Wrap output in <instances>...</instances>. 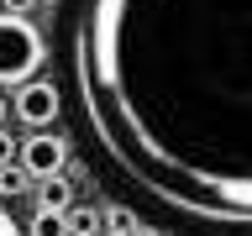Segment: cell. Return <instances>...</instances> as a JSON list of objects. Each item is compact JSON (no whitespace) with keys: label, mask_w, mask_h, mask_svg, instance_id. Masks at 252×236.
I'll list each match as a JSON object with an SVG mask.
<instances>
[{"label":"cell","mask_w":252,"mask_h":236,"mask_svg":"<svg viewBox=\"0 0 252 236\" xmlns=\"http://www.w3.org/2000/svg\"><path fill=\"white\" fill-rule=\"evenodd\" d=\"M74 89L94 147L200 231L252 226V0H84Z\"/></svg>","instance_id":"6da1fadb"},{"label":"cell","mask_w":252,"mask_h":236,"mask_svg":"<svg viewBox=\"0 0 252 236\" xmlns=\"http://www.w3.org/2000/svg\"><path fill=\"white\" fill-rule=\"evenodd\" d=\"M47 58V42L42 31L32 27L27 16H5L0 11V84H32V74L42 68Z\"/></svg>","instance_id":"7a4b0ae2"},{"label":"cell","mask_w":252,"mask_h":236,"mask_svg":"<svg viewBox=\"0 0 252 236\" xmlns=\"http://www.w3.org/2000/svg\"><path fill=\"white\" fill-rule=\"evenodd\" d=\"M63 157H68L63 137L37 131L32 142H21V147H16V168L27 173V178H58V173H63Z\"/></svg>","instance_id":"3957f363"},{"label":"cell","mask_w":252,"mask_h":236,"mask_svg":"<svg viewBox=\"0 0 252 236\" xmlns=\"http://www.w3.org/2000/svg\"><path fill=\"white\" fill-rule=\"evenodd\" d=\"M11 110H16V121H27V126L42 131V126H53V116L63 110V94L53 89L47 79H32V84L16 89V105H11Z\"/></svg>","instance_id":"277c9868"},{"label":"cell","mask_w":252,"mask_h":236,"mask_svg":"<svg viewBox=\"0 0 252 236\" xmlns=\"http://www.w3.org/2000/svg\"><path fill=\"white\" fill-rule=\"evenodd\" d=\"M68 200H74V189H68V178H37V210H68Z\"/></svg>","instance_id":"5b68a950"},{"label":"cell","mask_w":252,"mask_h":236,"mask_svg":"<svg viewBox=\"0 0 252 236\" xmlns=\"http://www.w3.org/2000/svg\"><path fill=\"white\" fill-rule=\"evenodd\" d=\"M63 236H100V210L68 205V210H63Z\"/></svg>","instance_id":"8992f818"},{"label":"cell","mask_w":252,"mask_h":236,"mask_svg":"<svg viewBox=\"0 0 252 236\" xmlns=\"http://www.w3.org/2000/svg\"><path fill=\"white\" fill-rule=\"evenodd\" d=\"M100 231H110V236H131V231H142V220H137V210H131V205H110L105 215H100Z\"/></svg>","instance_id":"52a82bcc"},{"label":"cell","mask_w":252,"mask_h":236,"mask_svg":"<svg viewBox=\"0 0 252 236\" xmlns=\"http://www.w3.org/2000/svg\"><path fill=\"white\" fill-rule=\"evenodd\" d=\"M27 189H32V178L16 168V163H11V168H0V205L16 200V194H27Z\"/></svg>","instance_id":"ba28073f"},{"label":"cell","mask_w":252,"mask_h":236,"mask_svg":"<svg viewBox=\"0 0 252 236\" xmlns=\"http://www.w3.org/2000/svg\"><path fill=\"white\" fill-rule=\"evenodd\" d=\"M32 236H63V210H37L32 215Z\"/></svg>","instance_id":"9c48e42d"},{"label":"cell","mask_w":252,"mask_h":236,"mask_svg":"<svg viewBox=\"0 0 252 236\" xmlns=\"http://www.w3.org/2000/svg\"><path fill=\"white\" fill-rule=\"evenodd\" d=\"M11 163H16V137L0 131V168H11Z\"/></svg>","instance_id":"30bf717a"},{"label":"cell","mask_w":252,"mask_h":236,"mask_svg":"<svg viewBox=\"0 0 252 236\" xmlns=\"http://www.w3.org/2000/svg\"><path fill=\"white\" fill-rule=\"evenodd\" d=\"M32 5H37V0H5V16H27L32 21Z\"/></svg>","instance_id":"8fae6325"},{"label":"cell","mask_w":252,"mask_h":236,"mask_svg":"<svg viewBox=\"0 0 252 236\" xmlns=\"http://www.w3.org/2000/svg\"><path fill=\"white\" fill-rule=\"evenodd\" d=\"M0 236H21V226L11 220V210H5V205H0Z\"/></svg>","instance_id":"7c38bea8"},{"label":"cell","mask_w":252,"mask_h":236,"mask_svg":"<svg viewBox=\"0 0 252 236\" xmlns=\"http://www.w3.org/2000/svg\"><path fill=\"white\" fill-rule=\"evenodd\" d=\"M0 131H5V100H0Z\"/></svg>","instance_id":"4fadbf2b"},{"label":"cell","mask_w":252,"mask_h":236,"mask_svg":"<svg viewBox=\"0 0 252 236\" xmlns=\"http://www.w3.org/2000/svg\"><path fill=\"white\" fill-rule=\"evenodd\" d=\"M131 236H153V231H131Z\"/></svg>","instance_id":"5bb4252c"}]
</instances>
